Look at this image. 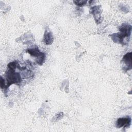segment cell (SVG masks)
Returning a JSON list of instances; mask_svg holds the SVG:
<instances>
[{
  "instance_id": "3957f363",
  "label": "cell",
  "mask_w": 132,
  "mask_h": 132,
  "mask_svg": "<svg viewBox=\"0 0 132 132\" xmlns=\"http://www.w3.org/2000/svg\"><path fill=\"white\" fill-rule=\"evenodd\" d=\"M27 52L32 56L37 57V63L39 65H42L45 59V54L40 52L37 46H33L27 49Z\"/></svg>"
},
{
  "instance_id": "8992f818",
  "label": "cell",
  "mask_w": 132,
  "mask_h": 132,
  "mask_svg": "<svg viewBox=\"0 0 132 132\" xmlns=\"http://www.w3.org/2000/svg\"><path fill=\"white\" fill-rule=\"evenodd\" d=\"M43 41L44 43L47 45L51 44L53 42V37L52 34L50 31L46 30V31H45Z\"/></svg>"
},
{
  "instance_id": "5b68a950",
  "label": "cell",
  "mask_w": 132,
  "mask_h": 132,
  "mask_svg": "<svg viewBox=\"0 0 132 132\" xmlns=\"http://www.w3.org/2000/svg\"><path fill=\"white\" fill-rule=\"evenodd\" d=\"M122 60L124 61V63L126 65L127 69L126 70H129L131 69V52H129L126 53L123 57Z\"/></svg>"
},
{
  "instance_id": "277c9868",
  "label": "cell",
  "mask_w": 132,
  "mask_h": 132,
  "mask_svg": "<svg viewBox=\"0 0 132 132\" xmlns=\"http://www.w3.org/2000/svg\"><path fill=\"white\" fill-rule=\"evenodd\" d=\"M131 119L130 117L121 118L118 119L116 123V126L118 128L128 127L130 125Z\"/></svg>"
},
{
  "instance_id": "52a82bcc",
  "label": "cell",
  "mask_w": 132,
  "mask_h": 132,
  "mask_svg": "<svg viewBox=\"0 0 132 132\" xmlns=\"http://www.w3.org/2000/svg\"><path fill=\"white\" fill-rule=\"evenodd\" d=\"M91 13L93 14L94 16V18L96 20H99V17H100V9L99 6H95L91 9Z\"/></svg>"
},
{
  "instance_id": "7a4b0ae2",
  "label": "cell",
  "mask_w": 132,
  "mask_h": 132,
  "mask_svg": "<svg viewBox=\"0 0 132 132\" xmlns=\"http://www.w3.org/2000/svg\"><path fill=\"white\" fill-rule=\"evenodd\" d=\"M120 32L113 34L111 35L113 41L116 43H124V39L128 38L129 39L131 31V26L128 24L124 23L119 28Z\"/></svg>"
},
{
  "instance_id": "ba28073f",
  "label": "cell",
  "mask_w": 132,
  "mask_h": 132,
  "mask_svg": "<svg viewBox=\"0 0 132 132\" xmlns=\"http://www.w3.org/2000/svg\"><path fill=\"white\" fill-rule=\"evenodd\" d=\"M86 3H87L86 1H82V0L74 1V3H75L76 5H78V6H79L85 5Z\"/></svg>"
},
{
  "instance_id": "6da1fadb",
  "label": "cell",
  "mask_w": 132,
  "mask_h": 132,
  "mask_svg": "<svg viewBox=\"0 0 132 132\" xmlns=\"http://www.w3.org/2000/svg\"><path fill=\"white\" fill-rule=\"evenodd\" d=\"M17 61H13L8 64V70L6 72V78L7 82V87L13 84H18L22 81L21 74L15 71V69L18 67Z\"/></svg>"
}]
</instances>
